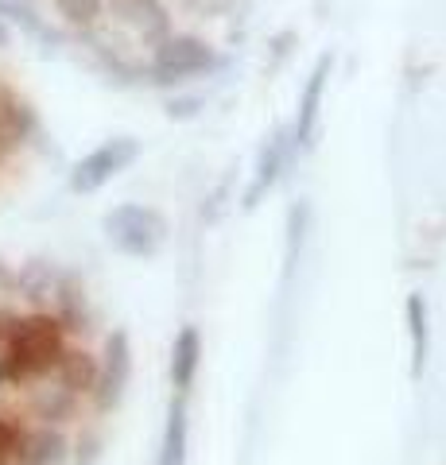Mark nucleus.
<instances>
[{
    "instance_id": "14",
    "label": "nucleus",
    "mask_w": 446,
    "mask_h": 465,
    "mask_svg": "<svg viewBox=\"0 0 446 465\" xmlns=\"http://www.w3.org/2000/svg\"><path fill=\"white\" fill-rule=\"evenodd\" d=\"M16 24V27H24L32 39H39V43H47V47H55L59 43V35L51 32L47 24H43L39 16H35V8L27 5V0H0V24Z\"/></svg>"
},
{
    "instance_id": "19",
    "label": "nucleus",
    "mask_w": 446,
    "mask_h": 465,
    "mask_svg": "<svg viewBox=\"0 0 446 465\" xmlns=\"http://www.w3.org/2000/svg\"><path fill=\"white\" fill-rule=\"evenodd\" d=\"M0 47H8V24H0Z\"/></svg>"
},
{
    "instance_id": "6",
    "label": "nucleus",
    "mask_w": 446,
    "mask_h": 465,
    "mask_svg": "<svg viewBox=\"0 0 446 465\" xmlns=\"http://www.w3.org/2000/svg\"><path fill=\"white\" fill-rule=\"evenodd\" d=\"M133 376V349H128V333L113 330L102 353V365H97V384H94V400L102 411L117 407V400L124 396V384Z\"/></svg>"
},
{
    "instance_id": "8",
    "label": "nucleus",
    "mask_w": 446,
    "mask_h": 465,
    "mask_svg": "<svg viewBox=\"0 0 446 465\" xmlns=\"http://www.w3.org/2000/svg\"><path fill=\"white\" fill-rule=\"evenodd\" d=\"M287 152H292V136H287V133L268 136V143L261 148V159H256L253 183H249V191H244V206H249V210L272 191V186H276L280 171H283V163H287Z\"/></svg>"
},
{
    "instance_id": "3",
    "label": "nucleus",
    "mask_w": 446,
    "mask_h": 465,
    "mask_svg": "<svg viewBox=\"0 0 446 465\" xmlns=\"http://www.w3.org/2000/svg\"><path fill=\"white\" fill-rule=\"evenodd\" d=\"M218 66H222V58L213 54L203 39H194V35H171L164 47L152 54L148 74H152V82L171 85V82H186V78H194V74H210V70H218Z\"/></svg>"
},
{
    "instance_id": "2",
    "label": "nucleus",
    "mask_w": 446,
    "mask_h": 465,
    "mask_svg": "<svg viewBox=\"0 0 446 465\" xmlns=\"http://www.w3.org/2000/svg\"><path fill=\"white\" fill-rule=\"evenodd\" d=\"M109 27L128 35V47H152V54L171 39V20L160 0H105Z\"/></svg>"
},
{
    "instance_id": "13",
    "label": "nucleus",
    "mask_w": 446,
    "mask_h": 465,
    "mask_svg": "<svg viewBox=\"0 0 446 465\" xmlns=\"http://www.w3.org/2000/svg\"><path fill=\"white\" fill-rule=\"evenodd\" d=\"M183 458H186V396H175L167 411L164 446H160V461L155 465H183Z\"/></svg>"
},
{
    "instance_id": "18",
    "label": "nucleus",
    "mask_w": 446,
    "mask_h": 465,
    "mask_svg": "<svg viewBox=\"0 0 446 465\" xmlns=\"http://www.w3.org/2000/svg\"><path fill=\"white\" fill-rule=\"evenodd\" d=\"M12 295H16V275L8 272V264H0V311H12Z\"/></svg>"
},
{
    "instance_id": "4",
    "label": "nucleus",
    "mask_w": 446,
    "mask_h": 465,
    "mask_svg": "<svg viewBox=\"0 0 446 465\" xmlns=\"http://www.w3.org/2000/svg\"><path fill=\"white\" fill-rule=\"evenodd\" d=\"M140 155V143L133 136H113L102 148H94L90 155H82L74 171H70V191L74 194H94L102 191L109 179H117L124 167H133Z\"/></svg>"
},
{
    "instance_id": "15",
    "label": "nucleus",
    "mask_w": 446,
    "mask_h": 465,
    "mask_svg": "<svg viewBox=\"0 0 446 465\" xmlns=\"http://www.w3.org/2000/svg\"><path fill=\"white\" fill-rule=\"evenodd\" d=\"M408 338H411V372L420 376L427 365V302H423V295L408 299Z\"/></svg>"
},
{
    "instance_id": "11",
    "label": "nucleus",
    "mask_w": 446,
    "mask_h": 465,
    "mask_svg": "<svg viewBox=\"0 0 446 465\" xmlns=\"http://www.w3.org/2000/svg\"><path fill=\"white\" fill-rule=\"evenodd\" d=\"M198 361H203V338H198L194 326H183L175 349H171V384H175V396H186L198 376Z\"/></svg>"
},
{
    "instance_id": "12",
    "label": "nucleus",
    "mask_w": 446,
    "mask_h": 465,
    "mask_svg": "<svg viewBox=\"0 0 446 465\" xmlns=\"http://www.w3.org/2000/svg\"><path fill=\"white\" fill-rule=\"evenodd\" d=\"M55 381L66 384L70 391H78V396H85V391H94V384H97V361L85 353V349H66L59 369H55Z\"/></svg>"
},
{
    "instance_id": "5",
    "label": "nucleus",
    "mask_w": 446,
    "mask_h": 465,
    "mask_svg": "<svg viewBox=\"0 0 446 465\" xmlns=\"http://www.w3.org/2000/svg\"><path fill=\"white\" fill-rule=\"evenodd\" d=\"M78 403H82L78 391H70L66 384L55 381V376L24 384V411L35 419L32 427H59L63 430V423H70V419L78 415Z\"/></svg>"
},
{
    "instance_id": "10",
    "label": "nucleus",
    "mask_w": 446,
    "mask_h": 465,
    "mask_svg": "<svg viewBox=\"0 0 446 465\" xmlns=\"http://www.w3.org/2000/svg\"><path fill=\"white\" fill-rule=\"evenodd\" d=\"M70 454L74 450H70L66 434L59 427H27L16 465H66Z\"/></svg>"
},
{
    "instance_id": "17",
    "label": "nucleus",
    "mask_w": 446,
    "mask_h": 465,
    "mask_svg": "<svg viewBox=\"0 0 446 465\" xmlns=\"http://www.w3.org/2000/svg\"><path fill=\"white\" fill-rule=\"evenodd\" d=\"M183 5H191L194 12H203V16H218V12H229L237 5V0H183Z\"/></svg>"
},
{
    "instance_id": "7",
    "label": "nucleus",
    "mask_w": 446,
    "mask_h": 465,
    "mask_svg": "<svg viewBox=\"0 0 446 465\" xmlns=\"http://www.w3.org/2000/svg\"><path fill=\"white\" fill-rule=\"evenodd\" d=\"M330 70H334V58L322 54L319 63H314L307 85H303V97H299V121H295V128H292V143H295V148H311V140H314V128H319V113H322V94H326Z\"/></svg>"
},
{
    "instance_id": "16",
    "label": "nucleus",
    "mask_w": 446,
    "mask_h": 465,
    "mask_svg": "<svg viewBox=\"0 0 446 465\" xmlns=\"http://www.w3.org/2000/svg\"><path fill=\"white\" fill-rule=\"evenodd\" d=\"M55 8H59V16L78 24V27H90L97 16H102L105 0H55Z\"/></svg>"
},
{
    "instance_id": "1",
    "label": "nucleus",
    "mask_w": 446,
    "mask_h": 465,
    "mask_svg": "<svg viewBox=\"0 0 446 465\" xmlns=\"http://www.w3.org/2000/svg\"><path fill=\"white\" fill-rule=\"evenodd\" d=\"M105 237L121 256L144 260V256L160 252V244L167 237V222L152 206H136V202H128V206H117L105 217Z\"/></svg>"
},
{
    "instance_id": "9",
    "label": "nucleus",
    "mask_w": 446,
    "mask_h": 465,
    "mask_svg": "<svg viewBox=\"0 0 446 465\" xmlns=\"http://www.w3.org/2000/svg\"><path fill=\"white\" fill-rule=\"evenodd\" d=\"M32 128H35V113L27 109V101H20L12 90L0 85V163L32 136Z\"/></svg>"
}]
</instances>
